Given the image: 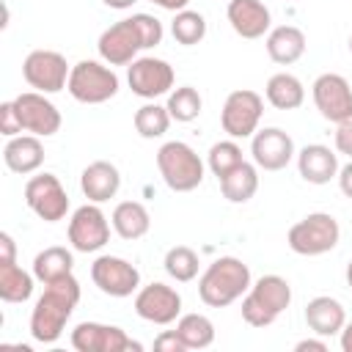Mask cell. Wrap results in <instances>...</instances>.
Instances as JSON below:
<instances>
[{"mask_svg":"<svg viewBox=\"0 0 352 352\" xmlns=\"http://www.w3.org/2000/svg\"><path fill=\"white\" fill-rule=\"evenodd\" d=\"M77 302H80V280L72 272L58 278V280L44 283V292L36 300L33 314H30V336H33V341L55 344L63 336L66 322L72 319Z\"/></svg>","mask_w":352,"mask_h":352,"instance_id":"cell-1","label":"cell"},{"mask_svg":"<svg viewBox=\"0 0 352 352\" xmlns=\"http://www.w3.org/2000/svg\"><path fill=\"white\" fill-rule=\"evenodd\" d=\"M250 267L236 256L214 258L198 278V297L209 308H226L250 289Z\"/></svg>","mask_w":352,"mask_h":352,"instance_id":"cell-2","label":"cell"},{"mask_svg":"<svg viewBox=\"0 0 352 352\" xmlns=\"http://www.w3.org/2000/svg\"><path fill=\"white\" fill-rule=\"evenodd\" d=\"M292 302V286L280 275H261L242 297V319L250 327H270Z\"/></svg>","mask_w":352,"mask_h":352,"instance_id":"cell-3","label":"cell"},{"mask_svg":"<svg viewBox=\"0 0 352 352\" xmlns=\"http://www.w3.org/2000/svg\"><path fill=\"white\" fill-rule=\"evenodd\" d=\"M157 168L173 192H190L204 182V160L184 140L162 143L157 151Z\"/></svg>","mask_w":352,"mask_h":352,"instance_id":"cell-4","label":"cell"},{"mask_svg":"<svg viewBox=\"0 0 352 352\" xmlns=\"http://www.w3.org/2000/svg\"><path fill=\"white\" fill-rule=\"evenodd\" d=\"M338 239H341V228L330 212H311L302 220H297L286 234V242L297 256L330 253L338 245Z\"/></svg>","mask_w":352,"mask_h":352,"instance_id":"cell-5","label":"cell"},{"mask_svg":"<svg viewBox=\"0 0 352 352\" xmlns=\"http://www.w3.org/2000/svg\"><path fill=\"white\" fill-rule=\"evenodd\" d=\"M66 91L82 104H102L118 94V74L99 60H80L72 66Z\"/></svg>","mask_w":352,"mask_h":352,"instance_id":"cell-6","label":"cell"},{"mask_svg":"<svg viewBox=\"0 0 352 352\" xmlns=\"http://www.w3.org/2000/svg\"><path fill=\"white\" fill-rule=\"evenodd\" d=\"M261 116H264V99L250 88H236L226 96L220 124H223V132L228 138L239 140V138H253L256 135Z\"/></svg>","mask_w":352,"mask_h":352,"instance_id":"cell-7","label":"cell"},{"mask_svg":"<svg viewBox=\"0 0 352 352\" xmlns=\"http://www.w3.org/2000/svg\"><path fill=\"white\" fill-rule=\"evenodd\" d=\"M69 74H72V66L55 50H33V52H28V58L22 63L25 82L41 94L63 91L69 85Z\"/></svg>","mask_w":352,"mask_h":352,"instance_id":"cell-8","label":"cell"},{"mask_svg":"<svg viewBox=\"0 0 352 352\" xmlns=\"http://www.w3.org/2000/svg\"><path fill=\"white\" fill-rule=\"evenodd\" d=\"M25 204L44 223H58L69 212V192L55 173H38L25 184Z\"/></svg>","mask_w":352,"mask_h":352,"instance_id":"cell-9","label":"cell"},{"mask_svg":"<svg viewBox=\"0 0 352 352\" xmlns=\"http://www.w3.org/2000/svg\"><path fill=\"white\" fill-rule=\"evenodd\" d=\"M126 82L132 88L135 96L140 99H157V96H165L170 94L173 82H176V74H173V66L162 58H154V55H143V58H135L126 69Z\"/></svg>","mask_w":352,"mask_h":352,"instance_id":"cell-10","label":"cell"},{"mask_svg":"<svg viewBox=\"0 0 352 352\" xmlns=\"http://www.w3.org/2000/svg\"><path fill=\"white\" fill-rule=\"evenodd\" d=\"M311 96L324 121L341 124V121L352 118V85L346 82V77H341L336 72L319 74L311 85Z\"/></svg>","mask_w":352,"mask_h":352,"instance_id":"cell-11","label":"cell"},{"mask_svg":"<svg viewBox=\"0 0 352 352\" xmlns=\"http://www.w3.org/2000/svg\"><path fill=\"white\" fill-rule=\"evenodd\" d=\"M69 242L80 253H96L110 242V223L99 204L88 201L80 209H74L69 220Z\"/></svg>","mask_w":352,"mask_h":352,"instance_id":"cell-12","label":"cell"},{"mask_svg":"<svg viewBox=\"0 0 352 352\" xmlns=\"http://www.w3.org/2000/svg\"><path fill=\"white\" fill-rule=\"evenodd\" d=\"M72 346L77 352H140L143 344L129 338L121 327L116 324H102V322H80L72 330Z\"/></svg>","mask_w":352,"mask_h":352,"instance_id":"cell-13","label":"cell"},{"mask_svg":"<svg viewBox=\"0 0 352 352\" xmlns=\"http://www.w3.org/2000/svg\"><path fill=\"white\" fill-rule=\"evenodd\" d=\"M96 50L107 66H129L138 58V52L143 50V38H140L135 19L126 16V19H118L116 25H110L99 36Z\"/></svg>","mask_w":352,"mask_h":352,"instance_id":"cell-14","label":"cell"},{"mask_svg":"<svg viewBox=\"0 0 352 352\" xmlns=\"http://www.w3.org/2000/svg\"><path fill=\"white\" fill-rule=\"evenodd\" d=\"M91 280L110 297H132L140 289V272L121 256H99L91 264Z\"/></svg>","mask_w":352,"mask_h":352,"instance_id":"cell-15","label":"cell"},{"mask_svg":"<svg viewBox=\"0 0 352 352\" xmlns=\"http://www.w3.org/2000/svg\"><path fill=\"white\" fill-rule=\"evenodd\" d=\"M135 314L151 324H170L182 316V294L168 283H148L135 292Z\"/></svg>","mask_w":352,"mask_h":352,"instance_id":"cell-16","label":"cell"},{"mask_svg":"<svg viewBox=\"0 0 352 352\" xmlns=\"http://www.w3.org/2000/svg\"><path fill=\"white\" fill-rule=\"evenodd\" d=\"M14 107L16 116L22 121V129L38 138H50L60 129V110L47 99V94L41 91H25L19 96H14Z\"/></svg>","mask_w":352,"mask_h":352,"instance_id":"cell-17","label":"cell"},{"mask_svg":"<svg viewBox=\"0 0 352 352\" xmlns=\"http://www.w3.org/2000/svg\"><path fill=\"white\" fill-rule=\"evenodd\" d=\"M250 154L256 168L264 170H283L292 160H294V140L289 132H283L280 126H264L256 129V135L250 138Z\"/></svg>","mask_w":352,"mask_h":352,"instance_id":"cell-18","label":"cell"},{"mask_svg":"<svg viewBox=\"0 0 352 352\" xmlns=\"http://www.w3.org/2000/svg\"><path fill=\"white\" fill-rule=\"evenodd\" d=\"M226 16L234 33L242 38H261L264 33H270V25H272L270 8L261 0H228Z\"/></svg>","mask_w":352,"mask_h":352,"instance_id":"cell-19","label":"cell"},{"mask_svg":"<svg viewBox=\"0 0 352 352\" xmlns=\"http://www.w3.org/2000/svg\"><path fill=\"white\" fill-rule=\"evenodd\" d=\"M297 170L308 184H327L338 176V154L324 143H308L297 151Z\"/></svg>","mask_w":352,"mask_h":352,"instance_id":"cell-20","label":"cell"},{"mask_svg":"<svg viewBox=\"0 0 352 352\" xmlns=\"http://www.w3.org/2000/svg\"><path fill=\"white\" fill-rule=\"evenodd\" d=\"M118 187H121V173L107 160H96V162L85 165L80 173V190L94 204H104V201L116 198Z\"/></svg>","mask_w":352,"mask_h":352,"instance_id":"cell-21","label":"cell"},{"mask_svg":"<svg viewBox=\"0 0 352 352\" xmlns=\"http://www.w3.org/2000/svg\"><path fill=\"white\" fill-rule=\"evenodd\" d=\"M305 324L316 336L330 338V336H338L341 327L346 324V311L336 297L319 294V297L308 300V305H305Z\"/></svg>","mask_w":352,"mask_h":352,"instance_id":"cell-22","label":"cell"},{"mask_svg":"<svg viewBox=\"0 0 352 352\" xmlns=\"http://www.w3.org/2000/svg\"><path fill=\"white\" fill-rule=\"evenodd\" d=\"M3 162L8 170L14 173H33L41 168L44 162V146H41V138L38 135H16V138H8L6 148H3Z\"/></svg>","mask_w":352,"mask_h":352,"instance_id":"cell-23","label":"cell"},{"mask_svg":"<svg viewBox=\"0 0 352 352\" xmlns=\"http://www.w3.org/2000/svg\"><path fill=\"white\" fill-rule=\"evenodd\" d=\"M267 55L280 63V66H292L305 55V33L294 25H278L267 33Z\"/></svg>","mask_w":352,"mask_h":352,"instance_id":"cell-24","label":"cell"},{"mask_svg":"<svg viewBox=\"0 0 352 352\" xmlns=\"http://www.w3.org/2000/svg\"><path fill=\"white\" fill-rule=\"evenodd\" d=\"M110 223L121 239H140L151 228V214L140 201H121L116 204Z\"/></svg>","mask_w":352,"mask_h":352,"instance_id":"cell-25","label":"cell"},{"mask_svg":"<svg viewBox=\"0 0 352 352\" xmlns=\"http://www.w3.org/2000/svg\"><path fill=\"white\" fill-rule=\"evenodd\" d=\"M264 96L275 110H297L305 102V88L302 82L289 74V72H278L267 80L264 85Z\"/></svg>","mask_w":352,"mask_h":352,"instance_id":"cell-26","label":"cell"},{"mask_svg":"<svg viewBox=\"0 0 352 352\" xmlns=\"http://www.w3.org/2000/svg\"><path fill=\"white\" fill-rule=\"evenodd\" d=\"M220 190H223V198H228L231 204H248L256 195V190H258V170H256V165H250L245 160L242 165L228 170L220 179Z\"/></svg>","mask_w":352,"mask_h":352,"instance_id":"cell-27","label":"cell"},{"mask_svg":"<svg viewBox=\"0 0 352 352\" xmlns=\"http://www.w3.org/2000/svg\"><path fill=\"white\" fill-rule=\"evenodd\" d=\"M72 270H74V256H72V250H66V248H60V245L44 248V250L36 253V258H33V275H36V280H41V283L58 280V278L69 275Z\"/></svg>","mask_w":352,"mask_h":352,"instance_id":"cell-28","label":"cell"},{"mask_svg":"<svg viewBox=\"0 0 352 352\" xmlns=\"http://www.w3.org/2000/svg\"><path fill=\"white\" fill-rule=\"evenodd\" d=\"M33 278L16 261H0V297L6 302H25L33 294Z\"/></svg>","mask_w":352,"mask_h":352,"instance_id":"cell-29","label":"cell"},{"mask_svg":"<svg viewBox=\"0 0 352 352\" xmlns=\"http://www.w3.org/2000/svg\"><path fill=\"white\" fill-rule=\"evenodd\" d=\"M176 333L187 349H206L214 341V324L204 314H184L176 322Z\"/></svg>","mask_w":352,"mask_h":352,"instance_id":"cell-30","label":"cell"},{"mask_svg":"<svg viewBox=\"0 0 352 352\" xmlns=\"http://www.w3.org/2000/svg\"><path fill=\"white\" fill-rule=\"evenodd\" d=\"M170 121H173V118H170L168 107H162V104H157V102H146V104L138 107V113H135V129H138V135L146 138V140L162 138V135L168 132Z\"/></svg>","mask_w":352,"mask_h":352,"instance_id":"cell-31","label":"cell"},{"mask_svg":"<svg viewBox=\"0 0 352 352\" xmlns=\"http://www.w3.org/2000/svg\"><path fill=\"white\" fill-rule=\"evenodd\" d=\"M165 107H168V113H170L173 121L190 124V121H195L201 116L204 99H201V94L192 85H182V88H176V91L168 94V104Z\"/></svg>","mask_w":352,"mask_h":352,"instance_id":"cell-32","label":"cell"},{"mask_svg":"<svg viewBox=\"0 0 352 352\" xmlns=\"http://www.w3.org/2000/svg\"><path fill=\"white\" fill-rule=\"evenodd\" d=\"M165 272L173 278V280H179V283H187V280H192V278H198V267H201V261H198V253L192 250V248H187V245H176V248H170L168 253H165Z\"/></svg>","mask_w":352,"mask_h":352,"instance_id":"cell-33","label":"cell"},{"mask_svg":"<svg viewBox=\"0 0 352 352\" xmlns=\"http://www.w3.org/2000/svg\"><path fill=\"white\" fill-rule=\"evenodd\" d=\"M170 33H173V38H176L179 44H184V47L201 44L204 36H206V19H204V14L190 11V8L176 11V16H173V22H170Z\"/></svg>","mask_w":352,"mask_h":352,"instance_id":"cell-34","label":"cell"},{"mask_svg":"<svg viewBox=\"0 0 352 352\" xmlns=\"http://www.w3.org/2000/svg\"><path fill=\"white\" fill-rule=\"evenodd\" d=\"M242 162H245V157H242V148L236 146L234 138L214 143V146L209 148V154H206V165H209V170H212L217 179H223L228 170H234V168L242 165Z\"/></svg>","mask_w":352,"mask_h":352,"instance_id":"cell-35","label":"cell"},{"mask_svg":"<svg viewBox=\"0 0 352 352\" xmlns=\"http://www.w3.org/2000/svg\"><path fill=\"white\" fill-rule=\"evenodd\" d=\"M132 19H135V25H138V30H140L143 50H151V47L162 44L165 30H162V22H160L157 16H151V14H132Z\"/></svg>","mask_w":352,"mask_h":352,"instance_id":"cell-36","label":"cell"},{"mask_svg":"<svg viewBox=\"0 0 352 352\" xmlns=\"http://www.w3.org/2000/svg\"><path fill=\"white\" fill-rule=\"evenodd\" d=\"M0 132H3L6 138H16L19 132H25V129H22V121H19V116H16L14 99L0 104Z\"/></svg>","mask_w":352,"mask_h":352,"instance_id":"cell-37","label":"cell"},{"mask_svg":"<svg viewBox=\"0 0 352 352\" xmlns=\"http://www.w3.org/2000/svg\"><path fill=\"white\" fill-rule=\"evenodd\" d=\"M333 138H336V151L352 160V118L336 124V135Z\"/></svg>","mask_w":352,"mask_h":352,"instance_id":"cell-38","label":"cell"},{"mask_svg":"<svg viewBox=\"0 0 352 352\" xmlns=\"http://www.w3.org/2000/svg\"><path fill=\"white\" fill-rule=\"evenodd\" d=\"M154 349H160V352H184L187 346H184V341L179 338L176 330H165L154 338Z\"/></svg>","mask_w":352,"mask_h":352,"instance_id":"cell-39","label":"cell"},{"mask_svg":"<svg viewBox=\"0 0 352 352\" xmlns=\"http://www.w3.org/2000/svg\"><path fill=\"white\" fill-rule=\"evenodd\" d=\"M338 187H341V192L346 195V198H352V160L346 162V165H341L338 168Z\"/></svg>","mask_w":352,"mask_h":352,"instance_id":"cell-40","label":"cell"},{"mask_svg":"<svg viewBox=\"0 0 352 352\" xmlns=\"http://www.w3.org/2000/svg\"><path fill=\"white\" fill-rule=\"evenodd\" d=\"M297 352H327V341L319 336V338H302L294 344Z\"/></svg>","mask_w":352,"mask_h":352,"instance_id":"cell-41","label":"cell"},{"mask_svg":"<svg viewBox=\"0 0 352 352\" xmlns=\"http://www.w3.org/2000/svg\"><path fill=\"white\" fill-rule=\"evenodd\" d=\"M0 248H3V258L0 261H16V248H14V239L11 234H0Z\"/></svg>","mask_w":352,"mask_h":352,"instance_id":"cell-42","label":"cell"},{"mask_svg":"<svg viewBox=\"0 0 352 352\" xmlns=\"http://www.w3.org/2000/svg\"><path fill=\"white\" fill-rule=\"evenodd\" d=\"M148 3H154V6H160V8H165V11H184L187 8V3L190 0H148Z\"/></svg>","mask_w":352,"mask_h":352,"instance_id":"cell-43","label":"cell"},{"mask_svg":"<svg viewBox=\"0 0 352 352\" xmlns=\"http://www.w3.org/2000/svg\"><path fill=\"white\" fill-rule=\"evenodd\" d=\"M338 344H341L344 352H352V322H346V324L341 327V333H338Z\"/></svg>","mask_w":352,"mask_h":352,"instance_id":"cell-44","label":"cell"},{"mask_svg":"<svg viewBox=\"0 0 352 352\" xmlns=\"http://www.w3.org/2000/svg\"><path fill=\"white\" fill-rule=\"evenodd\" d=\"M107 8H116V11H126V8H132L138 0H102Z\"/></svg>","mask_w":352,"mask_h":352,"instance_id":"cell-45","label":"cell"},{"mask_svg":"<svg viewBox=\"0 0 352 352\" xmlns=\"http://www.w3.org/2000/svg\"><path fill=\"white\" fill-rule=\"evenodd\" d=\"M346 283H349V289H352V258H349V264H346Z\"/></svg>","mask_w":352,"mask_h":352,"instance_id":"cell-46","label":"cell"},{"mask_svg":"<svg viewBox=\"0 0 352 352\" xmlns=\"http://www.w3.org/2000/svg\"><path fill=\"white\" fill-rule=\"evenodd\" d=\"M349 52H352V36H349Z\"/></svg>","mask_w":352,"mask_h":352,"instance_id":"cell-47","label":"cell"}]
</instances>
